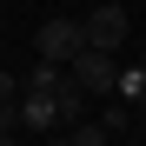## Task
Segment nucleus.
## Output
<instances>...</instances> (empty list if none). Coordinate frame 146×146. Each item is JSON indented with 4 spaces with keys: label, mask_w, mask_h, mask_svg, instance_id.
<instances>
[{
    "label": "nucleus",
    "mask_w": 146,
    "mask_h": 146,
    "mask_svg": "<svg viewBox=\"0 0 146 146\" xmlns=\"http://www.w3.org/2000/svg\"><path fill=\"white\" fill-rule=\"evenodd\" d=\"M66 139H73V146H106V126H73Z\"/></svg>",
    "instance_id": "nucleus-8"
},
{
    "label": "nucleus",
    "mask_w": 146,
    "mask_h": 146,
    "mask_svg": "<svg viewBox=\"0 0 146 146\" xmlns=\"http://www.w3.org/2000/svg\"><path fill=\"white\" fill-rule=\"evenodd\" d=\"M86 46H100V53H119V40H126V7H119V0H100V7H93L86 20Z\"/></svg>",
    "instance_id": "nucleus-3"
},
{
    "label": "nucleus",
    "mask_w": 146,
    "mask_h": 146,
    "mask_svg": "<svg viewBox=\"0 0 146 146\" xmlns=\"http://www.w3.org/2000/svg\"><path fill=\"white\" fill-rule=\"evenodd\" d=\"M53 126H60L53 93H20V133H53Z\"/></svg>",
    "instance_id": "nucleus-4"
},
{
    "label": "nucleus",
    "mask_w": 146,
    "mask_h": 146,
    "mask_svg": "<svg viewBox=\"0 0 146 146\" xmlns=\"http://www.w3.org/2000/svg\"><path fill=\"white\" fill-rule=\"evenodd\" d=\"M33 46H40V60H53V66H66L73 53H86V27H80L73 13H53V20H46V27L33 33Z\"/></svg>",
    "instance_id": "nucleus-1"
},
{
    "label": "nucleus",
    "mask_w": 146,
    "mask_h": 146,
    "mask_svg": "<svg viewBox=\"0 0 146 146\" xmlns=\"http://www.w3.org/2000/svg\"><path fill=\"white\" fill-rule=\"evenodd\" d=\"M66 66H73V80H80V93H86V100H93V93H106V100H113V86H119V66H113V53L86 46V53H73Z\"/></svg>",
    "instance_id": "nucleus-2"
},
{
    "label": "nucleus",
    "mask_w": 146,
    "mask_h": 146,
    "mask_svg": "<svg viewBox=\"0 0 146 146\" xmlns=\"http://www.w3.org/2000/svg\"><path fill=\"white\" fill-rule=\"evenodd\" d=\"M0 100H20V80H13L7 66H0Z\"/></svg>",
    "instance_id": "nucleus-9"
},
{
    "label": "nucleus",
    "mask_w": 146,
    "mask_h": 146,
    "mask_svg": "<svg viewBox=\"0 0 146 146\" xmlns=\"http://www.w3.org/2000/svg\"><path fill=\"white\" fill-rule=\"evenodd\" d=\"M46 146H73V139H53V133H46Z\"/></svg>",
    "instance_id": "nucleus-10"
},
{
    "label": "nucleus",
    "mask_w": 146,
    "mask_h": 146,
    "mask_svg": "<svg viewBox=\"0 0 146 146\" xmlns=\"http://www.w3.org/2000/svg\"><path fill=\"white\" fill-rule=\"evenodd\" d=\"M53 106H60V126H73V119H80L86 93H80V80H73V73H60V80H53Z\"/></svg>",
    "instance_id": "nucleus-5"
},
{
    "label": "nucleus",
    "mask_w": 146,
    "mask_h": 146,
    "mask_svg": "<svg viewBox=\"0 0 146 146\" xmlns=\"http://www.w3.org/2000/svg\"><path fill=\"white\" fill-rule=\"evenodd\" d=\"M139 106H146V100H139ZM139 126H146V113H139Z\"/></svg>",
    "instance_id": "nucleus-11"
},
{
    "label": "nucleus",
    "mask_w": 146,
    "mask_h": 146,
    "mask_svg": "<svg viewBox=\"0 0 146 146\" xmlns=\"http://www.w3.org/2000/svg\"><path fill=\"white\" fill-rule=\"evenodd\" d=\"M113 100H126V106H139V100H146V66H126V73H119Z\"/></svg>",
    "instance_id": "nucleus-6"
},
{
    "label": "nucleus",
    "mask_w": 146,
    "mask_h": 146,
    "mask_svg": "<svg viewBox=\"0 0 146 146\" xmlns=\"http://www.w3.org/2000/svg\"><path fill=\"white\" fill-rule=\"evenodd\" d=\"M119 126H133V106L126 100H106V133H119Z\"/></svg>",
    "instance_id": "nucleus-7"
}]
</instances>
